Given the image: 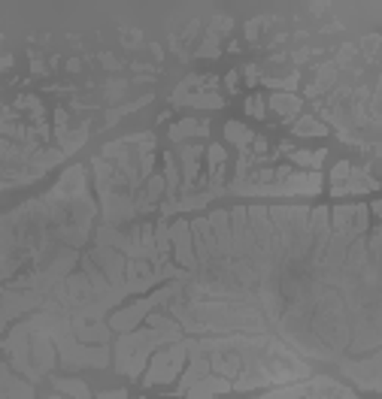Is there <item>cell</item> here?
Here are the masks:
<instances>
[{
    "label": "cell",
    "instance_id": "1",
    "mask_svg": "<svg viewBox=\"0 0 382 399\" xmlns=\"http://www.w3.org/2000/svg\"><path fill=\"white\" fill-rule=\"evenodd\" d=\"M185 339L182 330H155V327H137L131 333H121L112 345V363H116V372L128 375V378H140L146 372V363L158 348L170 345V342Z\"/></svg>",
    "mask_w": 382,
    "mask_h": 399
},
{
    "label": "cell",
    "instance_id": "2",
    "mask_svg": "<svg viewBox=\"0 0 382 399\" xmlns=\"http://www.w3.org/2000/svg\"><path fill=\"white\" fill-rule=\"evenodd\" d=\"M185 284H179V281H170L167 288H158V291H149V293H143L137 296L131 305H125V309H116V312H109L107 317V327L112 330V333H131V330H137L143 321H146V315H152L155 305H161V303H170L173 296L182 293Z\"/></svg>",
    "mask_w": 382,
    "mask_h": 399
},
{
    "label": "cell",
    "instance_id": "3",
    "mask_svg": "<svg viewBox=\"0 0 382 399\" xmlns=\"http://www.w3.org/2000/svg\"><path fill=\"white\" fill-rule=\"evenodd\" d=\"M188 363V345L185 339L179 342H170V345L158 348L155 354L149 357V363H146V372L140 375V381L146 387H164V384H173L179 375H182Z\"/></svg>",
    "mask_w": 382,
    "mask_h": 399
},
{
    "label": "cell",
    "instance_id": "4",
    "mask_svg": "<svg viewBox=\"0 0 382 399\" xmlns=\"http://www.w3.org/2000/svg\"><path fill=\"white\" fill-rule=\"evenodd\" d=\"M0 351L9 357V369H13L16 375H25L31 384L40 381L37 369L31 366V330L25 327V321L9 327V336L0 339Z\"/></svg>",
    "mask_w": 382,
    "mask_h": 399
},
{
    "label": "cell",
    "instance_id": "5",
    "mask_svg": "<svg viewBox=\"0 0 382 399\" xmlns=\"http://www.w3.org/2000/svg\"><path fill=\"white\" fill-rule=\"evenodd\" d=\"M43 303H46V293H40V291H13V288L0 291V339H4V330L16 317L40 312Z\"/></svg>",
    "mask_w": 382,
    "mask_h": 399
},
{
    "label": "cell",
    "instance_id": "6",
    "mask_svg": "<svg viewBox=\"0 0 382 399\" xmlns=\"http://www.w3.org/2000/svg\"><path fill=\"white\" fill-rule=\"evenodd\" d=\"M379 360L382 354H370V357H361V360H337V366H340V372L349 378L358 390H367V393H379L382 390V372H379Z\"/></svg>",
    "mask_w": 382,
    "mask_h": 399
},
{
    "label": "cell",
    "instance_id": "7",
    "mask_svg": "<svg viewBox=\"0 0 382 399\" xmlns=\"http://www.w3.org/2000/svg\"><path fill=\"white\" fill-rule=\"evenodd\" d=\"M228 218H231V260H252L255 239L249 230V218H246V206L228 209Z\"/></svg>",
    "mask_w": 382,
    "mask_h": 399
},
{
    "label": "cell",
    "instance_id": "8",
    "mask_svg": "<svg viewBox=\"0 0 382 399\" xmlns=\"http://www.w3.org/2000/svg\"><path fill=\"white\" fill-rule=\"evenodd\" d=\"M170 245H173V257L176 266L197 276V257H195V242H191V227L185 218H176L170 224Z\"/></svg>",
    "mask_w": 382,
    "mask_h": 399
},
{
    "label": "cell",
    "instance_id": "9",
    "mask_svg": "<svg viewBox=\"0 0 382 399\" xmlns=\"http://www.w3.org/2000/svg\"><path fill=\"white\" fill-rule=\"evenodd\" d=\"M88 257L94 260V266L104 272L112 288H121V284H125V264H128V257L121 254V252H116V248H107V245H97Z\"/></svg>",
    "mask_w": 382,
    "mask_h": 399
},
{
    "label": "cell",
    "instance_id": "10",
    "mask_svg": "<svg viewBox=\"0 0 382 399\" xmlns=\"http://www.w3.org/2000/svg\"><path fill=\"white\" fill-rule=\"evenodd\" d=\"M100 206H104V224L119 227L121 221H131L137 209H133V197L128 191H109L100 197Z\"/></svg>",
    "mask_w": 382,
    "mask_h": 399
},
{
    "label": "cell",
    "instance_id": "11",
    "mask_svg": "<svg viewBox=\"0 0 382 399\" xmlns=\"http://www.w3.org/2000/svg\"><path fill=\"white\" fill-rule=\"evenodd\" d=\"M55 363H58V351H55L49 333H31V366L37 369V375H52Z\"/></svg>",
    "mask_w": 382,
    "mask_h": 399
},
{
    "label": "cell",
    "instance_id": "12",
    "mask_svg": "<svg viewBox=\"0 0 382 399\" xmlns=\"http://www.w3.org/2000/svg\"><path fill=\"white\" fill-rule=\"evenodd\" d=\"M322 173H303V169H295L285 181H283V193L285 197H316L322 193Z\"/></svg>",
    "mask_w": 382,
    "mask_h": 399
},
{
    "label": "cell",
    "instance_id": "13",
    "mask_svg": "<svg viewBox=\"0 0 382 399\" xmlns=\"http://www.w3.org/2000/svg\"><path fill=\"white\" fill-rule=\"evenodd\" d=\"M207 221L212 227V236H216V248H219L222 264H231V218H228V209H212L207 215Z\"/></svg>",
    "mask_w": 382,
    "mask_h": 399
},
{
    "label": "cell",
    "instance_id": "14",
    "mask_svg": "<svg viewBox=\"0 0 382 399\" xmlns=\"http://www.w3.org/2000/svg\"><path fill=\"white\" fill-rule=\"evenodd\" d=\"M207 360H209V372L222 375V378H228V381L237 378L240 369H243V354L240 351H209Z\"/></svg>",
    "mask_w": 382,
    "mask_h": 399
},
{
    "label": "cell",
    "instance_id": "15",
    "mask_svg": "<svg viewBox=\"0 0 382 399\" xmlns=\"http://www.w3.org/2000/svg\"><path fill=\"white\" fill-rule=\"evenodd\" d=\"M73 336L82 345H109L112 330L107 327V321H80V324H73Z\"/></svg>",
    "mask_w": 382,
    "mask_h": 399
},
{
    "label": "cell",
    "instance_id": "16",
    "mask_svg": "<svg viewBox=\"0 0 382 399\" xmlns=\"http://www.w3.org/2000/svg\"><path fill=\"white\" fill-rule=\"evenodd\" d=\"M204 375H209V360H207V357H188L182 375L176 378L173 393H176V396H185L188 387H195L200 378H204Z\"/></svg>",
    "mask_w": 382,
    "mask_h": 399
},
{
    "label": "cell",
    "instance_id": "17",
    "mask_svg": "<svg viewBox=\"0 0 382 399\" xmlns=\"http://www.w3.org/2000/svg\"><path fill=\"white\" fill-rule=\"evenodd\" d=\"M224 393H231V381L228 378H222V375H204L195 387H188V399H216V396H224Z\"/></svg>",
    "mask_w": 382,
    "mask_h": 399
},
{
    "label": "cell",
    "instance_id": "18",
    "mask_svg": "<svg viewBox=\"0 0 382 399\" xmlns=\"http://www.w3.org/2000/svg\"><path fill=\"white\" fill-rule=\"evenodd\" d=\"M252 399H312V390H310V381H295L283 387H267V390L255 393Z\"/></svg>",
    "mask_w": 382,
    "mask_h": 399
},
{
    "label": "cell",
    "instance_id": "19",
    "mask_svg": "<svg viewBox=\"0 0 382 399\" xmlns=\"http://www.w3.org/2000/svg\"><path fill=\"white\" fill-rule=\"evenodd\" d=\"M324 157H328V148H316V152H307V148H295V152L288 154V161H291V167L303 169V173H322Z\"/></svg>",
    "mask_w": 382,
    "mask_h": 399
},
{
    "label": "cell",
    "instance_id": "20",
    "mask_svg": "<svg viewBox=\"0 0 382 399\" xmlns=\"http://www.w3.org/2000/svg\"><path fill=\"white\" fill-rule=\"evenodd\" d=\"M267 106H271L285 124H291V121L298 118V112H300V106H303V100H300L298 94H271V97H267Z\"/></svg>",
    "mask_w": 382,
    "mask_h": 399
},
{
    "label": "cell",
    "instance_id": "21",
    "mask_svg": "<svg viewBox=\"0 0 382 399\" xmlns=\"http://www.w3.org/2000/svg\"><path fill=\"white\" fill-rule=\"evenodd\" d=\"M164 200L173 203L179 200V188H182V176H179V164H176V154L164 152Z\"/></svg>",
    "mask_w": 382,
    "mask_h": 399
},
{
    "label": "cell",
    "instance_id": "22",
    "mask_svg": "<svg viewBox=\"0 0 382 399\" xmlns=\"http://www.w3.org/2000/svg\"><path fill=\"white\" fill-rule=\"evenodd\" d=\"M55 239H58V242L64 245V248H76V252H80V248L88 242V239H92V230H88V227H80V224H61V227H55Z\"/></svg>",
    "mask_w": 382,
    "mask_h": 399
},
{
    "label": "cell",
    "instance_id": "23",
    "mask_svg": "<svg viewBox=\"0 0 382 399\" xmlns=\"http://www.w3.org/2000/svg\"><path fill=\"white\" fill-rule=\"evenodd\" d=\"M52 384H55V393H61L67 399H94L92 387L82 378H52Z\"/></svg>",
    "mask_w": 382,
    "mask_h": 399
},
{
    "label": "cell",
    "instance_id": "24",
    "mask_svg": "<svg viewBox=\"0 0 382 399\" xmlns=\"http://www.w3.org/2000/svg\"><path fill=\"white\" fill-rule=\"evenodd\" d=\"M88 130H92V124H88V121H82L76 130H67V136H64V140H58L61 154H64V157H70V154H76V152H80V148L88 142Z\"/></svg>",
    "mask_w": 382,
    "mask_h": 399
},
{
    "label": "cell",
    "instance_id": "25",
    "mask_svg": "<svg viewBox=\"0 0 382 399\" xmlns=\"http://www.w3.org/2000/svg\"><path fill=\"white\" fill-rule=\"evenodd\" d=\"M224 140H228L231 145H237L240 152H246V148L252 145V140H255V133L246 128L243 121H228L224 124Z\"/></svg>",
    "mask_w": 382,
    "mask_h": 399
},
{
    "label": "cell",
    "instance_id": "26",
    "mask_svg": "<svg viewBox=\"0 0 382 399\" xmlns=\"http://www.w3.org/2000/svg\"><path fill=\"white\" fill-rule=\"evenodd\" d=\"M291 133L295 136H328V128L316 118V116H298L295 121H291Z\"/></svg>",
    "mask_w": 382,
    "mask_h": 399
},
{
    "label": "cell",
    "instance_id": "27",
    "mask_svg": "<svg viewBox=\"0 0 382 399\" xmlns=\"http://www.w3.org/2000/svg\"><path fill=\"white\" fill-rule=\"evenodd\" d=\"M182 106H191V109H222L224 106V97L216 94V91H195L182 100Z\"/></svg>",
    "mask_w": 382,
    "mask_h": 399
},
{
    "label": "cell",
    "instance_id": "28",
    "mask_svg": "<svg viewBox=\"0 0 382 399\" xmlns=\"http://www.w3.org/2000/svg\"><path fill=\"white\" fill-rule=\"evenodd\" d=\"M155 252H158V260L161 264H167L173 254V245H170V224H167V218H161L158 224H155Z\"/></svg>",
    "mask_w": 382,
    "mask_h": 399
},
{
    "label": "cell",
    "instance_id": "29",
    "mask_svg": "<svg viewBox=\"0 0 382 399\" xmlns=\"http://www.w3.org/2000/svg\"><path fill=\"white\" fill-rule=\"evenodd\" d=\"M337 76H340V70L334 67V61H324V64L316 67V82L312 85H316L322 94H328V91L334 88V82H337Z\"/></svg>",
    "mask_w": 382,
    "mask_h": 399
},
{
    "label": "cell",
    "instance_id": "30",
    "mask_svg": "<svg viewBox=\"0 0 382 399\" xmlns=\"http://www.w3.org/2000/svg\"><path fill=\"white\" fill-rule=\"evenodd\" d=\"M197 128H200V121L197 118H182V121H176L173 128H170V140L173 142H179V145H185V140L188 136H197Z\"/></svg>",
    "mask_w": 382,
    "mask_h": 399
},
{
    "label": "cell",
    "instance_id": "31",
    "mask_svg": "<svg viewBox=\"0 0 382 399\" xmlns=\"http://www.w3.org/2000/svg\"><path fill=\"white\" fill-rule=\"evenodd\" d=\"M267 88H273V94H295V88L300 85V73H288V76H279V79H264Z\"/></svg>",
    "mask_w": 382,
    "mask_h": 399
},
{
    "label": "cell",
    "instance_id": "32",
    "mask_svg": "<svg viewBox=\"0 0 382 399\" xmlns=\"http://www.w3.org/2000/svg\"><path fill=\"white\" fill-rule=\"evenodd\" d=\"M149 94H146V97H140V100H133V103H125V106H116V109H109L107 112V118H104V128H112V124H119L121 118H125V116H131V112L133 109H140V106H146V103H149Z\"/></svg>",
    "mask_w": 382,
    "mask_h": 399
},
{
    "label": "cell",
    "instance_id": "33",
    "mask_svg": "<svg viewBox=\"0 0 382 399\" xmlns=\"http://www.w3.org/2000/svg\"><path fill=\"white\" fill-rule=\"evenodd\" d=\"M195 55H197V58H219L222 49H219V37H216V33H204V40H200Z\"/></svg>",
    "mask_w": 382,
    "mask_h": 399
},
{
    "label": "cell",
    "instance_id": "34",
    "mask_svg": "<svg viewBox=\"0 0 382 399\" xmlns=\"http://www.w3.org/2000/svg\"><path fill=\"white\" fill-rule=\"evenodd\" d=\"M355 55H358V45H352V43H346V45H340V52H337V58H334V67L337 70H352V61H355Z\"/></svg>",
    "mask_w": 382,
    "mask_h": 399
},
{
    "label": "cell",
    "instance_id": "35",
    "mask_svg": "<svg viewBox=\"0 0 382 399\" xmlns=\"http://www.w3.org/2000/svg\"><path fill=\"white\" fill-rule=\"evenodd\" d=\"M246 112H249L252 118H264L267 116V100L261 94H249L246 97Z\"/></svg>",
    "mask_w": 382,
    "mask_h": 399
},
{
    "label": "cell",
    "instance_id": "36",
    "mask_svg": "<svg viewBox=\"0 0 382 399\" xmlns=\"http://www.w3.org/2000/svg\"><path fill=\"white\" fill-rule=\"evenodd\" d=\"M349 173H352V161H337L331 169V185H343Z\"/></svg>",
    "mask_w": 382,
    "mask_h": 399
},
{
    "label": "cell",
    "instance_id": "37",
    "mask_svg": "<svg viewBox=\"0 0 382 399\" xmlns=\"http://www.w3.org/2000/svg\"><path fill=\"white\" fill-rule=\"evenodd\" d=\"M231 28H234V18L231 16H212L207 33H216V37H219V33H228Z\"/></svg>",
    "mask_w": 382,
    "mask_h": 399
},
{
    "label": "cell",
    "instance_id": "38",
    "mask_svg": "<svg viewBox=\"0 0 382 399\" xmlns=\"http://www.w3.org/2000/svg\"><path fill=\"white\" fill-rule=\"evenodd\" d=\"M379 37H376V33H370V37H364L361 40V49H364V55H367V61L370 64H376V52H379Z\"/></svg>",
    "mask_w": 382,
    "mask_h": 399
},
{
    "label": "cell",
    "instance_id": "39",
    "mask_svg": "<svg viewBox=\"0 0 382 399\" xmlns=\"http://www.w3.org/2000/svg\"><path fill=\"white\" fill-rule=\"evenodd\" d=\"M125 88H128V82H125V79H112V82L107 85V100H116V97H121V94H125Z\"/></svg>",
    "mask_w": 382,
    "mask_h": 399
},
{
    "label": "cell",
    "instance_id": "40",
    "mask_svg": "<svg viewBox=\"0 0 382 399\" xmlns=\"http://www.w3.org/2000/svg\"><path fill=\"white\" fill-rule=\"evenodd\" d=\"M121 37H125L121 43H125L128 49H137V45H143V33L140 30H125V28H121Z\"/></svg>",
    "mask_w": 382,
    "mask_h": 399
},
{
    "label": "cell",
    "instance_id": "41",
    "mask_svg": "<svg viewBox=\"0 0 382 399\" xmlns=\"http://www.w3.org/2000/svg\"><path fill=\"white\" fill-rule=\"evenodd\" d=\"M237 85H240V73L237 70L224 73V91H228V94H237Z\"/></svg>",
    "mask_w": 382,
    "mask_h": 399
},
{
    "label": "cell",
    "instance_id": "42",
    "mask_svg": "<svg viewBox=\"0 0 382 399\" xmlns=\"http://www.w3.org/2000/svg\"><path fill=\"white\" fill-rule=\"evenodd\" d=\"M243 76H246V82H249V88H255V85H258V79H261V73H258V64H249V67H246Z\"/></svg>",
    "mask_w": 382,
    "mask_h": 399
},
{
    "label": "cell",
    "instance_id": "43",
    "mask_svg": "<svg viewBox=\"0 0 382 399\" xmlns=\"http://www.w3.org/2000/svg\"><path fill=\"white\" fill-rule=\"evenodd\" d=\"M100 61H104V67H107V70H119V67H121V61L116 58V55H109V52H104V55H100Z\"/></svg>",
    "mask_w": 382,
    "mask_h": 399
},
{
    "label": "cell",
    "instance_id": "44",
    "mask_svg": "<svg viewBox=\"0 0 382 399\" xmlns=\"http://www.w3.org/2000/svg\"><path fill=\"white\" fill-rule=\"evenodd\" d=\"M97 399H128V390H121V387L119 390H100Z\"/></svg>",
    "mask_w": 382,
    "mask_h": 399
},
{
    "label": "cell",
    "instance_id": "45",
    "mask_svg": "<svg viewBox=\"0 0 382 399\" xmlns=\"http://www.w3.org/2000/svg\"><path fill=\"white\" fill-rule=\"evenodd\" d=\"M31 73H33V76H46V64H43L40 58H33V61H31Z\"/></svg>",
    "mask_w": 382,
    "mask_h": 399
},
{
    "label": "cell",
    "instance_id": "46",
    "mask_svg": "<svg viewBox=\"0 0 382 399\" xmlns=\"http://www.w3.org/2000/svg\"><path fill=\"white\" fill-rule=\"evenodd\" d=\"M197 30H200V18H195V21H191V25L185 28V40H191V37H195Z\"/></svg>",
    "mask_w": 382,
    "mask_h": 399
},
{
    "label": "cell",
    "instance_id": "47",
    "mask_svg": "<svg viewBox=\"0 0 382 399\" xmlns=\"http://www.w3.org/2000/svg\"><path fill=\"white\" fill-rule=\"evenodd\" d=\"M67 70H70V73H80V70H82V61H80V58H70V61H67Z\"/></svg>",
    "mask_w": 382,
    "mask_h": 399
},
{
    "label": "cell",
    "instance_id": "48",
    "mask_svg": "<svg viewBox=\"0 0 382 399\" xmlns=\"http://www.w3.org/2000/svg\"><path fill=\"white\" fill-rule=\"evenodd\" d=\"M9 67H13V55H4V58H0V73H6Z\"/></svg>",
    "mask_w": 382,
    "mask_h": 399
},
{
    "label": "cell",
    "instance_id": "49",
    "mask_svg": "<svg viewBox=\"0 0 382 399\" xmlns=\"http://www.w3.org/2000/svg\"><path fill=\"white\" fill-rule=\"evenodd\" d=\"M310 55H312L310 49H300V52H295V64H303V61L310 58Z\"/></svg>",
    "mask_w": 382,
    "mask_h": 399
},
{
    "label": "cell",
    "instance_id": "50",
    "mask_svg": "<svg viewBox=\"0 0 382 399\" xmlns=\"http://www.w3.org/2000/svg\"><path fill=\"white\" fill-rule=\"evenodd\" d=\"M367 212H373V215H382V203H379V200H373V203H370V206H367Z\"/></svg>",
    "mask_w": 382,
    "mask_h": 399
},
{
    "label": "cell",
    "instance_id": "51",
    "mask_svg": "<svg viewBox=\"0 0 382 399\" xmlns=\"http://www.w3.org/2000/svg\"><path fill=\"white\" fill-rule=\"evenodd\" d=\"M149 49H152V55H155V58L161 61V55H164V52H161V45H158V43H149Z\"/></svg>",
    "mask_w": 382,
    "mask_h": 399
},
{
    "label": "cell",
    "instance_id": "52",
    "mask_svg": "<svg viewBox=\"0 0 382 399\" xmlns=\"http://www.w3.org/2000/svg\"><path fill=\"white\" fill-rule=\"evenodd\" d=\"M49 399H67V396H61V393H52V396H49Z\"/></svg>",
    "mask_w": 382,
    "mask_h": 399
},
{
    "label": "cell",
    "instance_id": "53",
    "mask_svg": "<svg viewBox=\"0 0 382 399\" xmlns=\"http://www.w3.org/2000/svg\"><path fill=\"white\" fill-rule=\"evenodd\" d=\"M137 399H146V396H137Z\"/></svg>",
    "mask_w": 382,
    "mask_h": 399
}]
</instances>
